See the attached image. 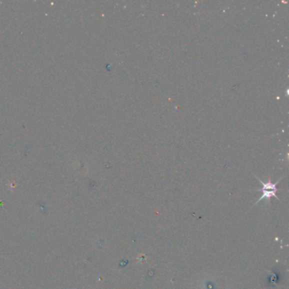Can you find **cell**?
<instances>
[{"label":"cell","mask_w":289,"mask_h":289,"mask_svg":"<svg viewBox=\"0 0 289 289\" xmlns=\"http://www.w3.org/2000/svg\"><path fill=\"white\" fill-rule=\"evenodd\" d=\"M256 178L257 176H256ZM282 178H280L279 180H278V182H276V184H272V182L269 180V181L267 182H264L262 181L260 179H258V181L260 182L262 184V189H256V191H260L262 192V196L260 197V198L257 201V203L258 204L260 201H262V200H269L270 198L272 197H275L278 198V200H279V198H278V196H276V192L278 191V189L276 188V185H278V182H280Z\"/></svg>","instance_id":"obj_1"}]
</instances>
